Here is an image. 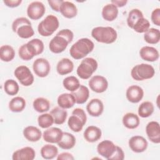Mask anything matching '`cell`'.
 Masks as SVG:
<instances>
[{"label": "cell", "instance_id": "7a4b0ae2", "mask_svg": "<svg viewBox=\"0 0 160 160\" xmlns=\"http://www.w3.org/2000/svg\"><path fill=\"white\" fill-rule=\"evenodd\" d=\"M94 48V44L91 39L87 38H81L71 46L69 54L74 59H81L91 52Z\"/></svg>", "mask_w": 160, "mask_h": 160}, {"label": "cell", "instance_id": "f1b7e54d", "mask_svg": "<svg viewBox=\"0 0 160 160\" xmlns=\"http://www.w3.org/2000/svg\"><path fill=\"white\" fill-rule=\"evenodd\" d=\"M71 94L75 98L76 103L81 104L85 103L88 99L89 96V90L86 86L80 85L79 88L76 91L72 92Z\"/></svg>", "mask_w": 160, "mask_h": 160}, {"label": "cell", "instance_id": "7dc6e473", "mask_svg": "<svg viewBox=\"0 0 160 160\" xmlns=\"http://www.w3.org/2000/svg\"><path fill=\"white\" fill-rule=\"evenodd\" d=\"M3 2L6 6L9 8H16L19 6L21 2V0H4Z\"/></svg>", "mask_w": 160, "mask_h": 160}, {"label": "cell", "instance_id": "f546056e", "mask_svg": "<svg viewBox=\"0 0 160 160\" xmlns=\"http://www.w3.org/2000/svg\"><path fill=\"white\" fill-rule=\"evenodd\" d=\"M76 144V138L72 134L67 132H63L62 137L58 145L59 148L63 149H72Z\"/></svg>", "mask_w": 160, "mask_h": 160}, {"label": "cell", "instance_id": "4316f807", "mask_svg": "<svg viewBox=\"0 0 160 160\" xmlns=\"http://www.w3.org/2000/svg\"><path fill=\"white\" fill-rule=\"evenodd\" d=\"M118 15V8L112 3L106 4L102 9V16L107 21H114Z\"/></svg>", "mask_w": 160, "mask_h": 160}, {"label": "cell", "instance_id": "6da1fadb", "mask_svg": "<svg viewBox=\"0 0 160 160\" xmlns=\"http://www.w3.org/2000/svg\"><path fill=\"white\" fill-rule=\"evenodd\" d=\"M74 34L69 29L59 31L56 35L50 41L49 48L50 51L55 54L63 52L73 39Z\"/></svg>", "mask_w": 160, "mask_h": 160}, {"label": "cell", "instance_id": "4dcf8cb0", "mask_svg": "<svg viewBox=\"0 0 160 160\" xmlns=\"http://www.w3.org/2000/svg\"><path fill=\"white\" fill-rule=\"evenodd\" d=\"M50 114L52 115L54 119V123L56 124H62L66 120L68 116V112L61 107H55L51 111Z\"/></svg>", "mask_w": 160, "mask_h": 160}, {"label": "cell", "instance_id": "83f0119b", "mask_svg": "<svg viewBox=\"0 0 160 160\" xmlns=\"http://www.w3.org/2000/svg\"><path fill=\"white\" fill-rule=\"evenodd\" d=\"M122 124L128 129H132L138 128L140 123L139 116L132 112H128L122 117Z\"/></svg>", "mask_w": 160, "mask_h": 160}, {"label": "cell", "instance_id": "3957f363", "mask_svg": "<svg viewBox=\"0 0 160 160\" xmlns=\"http://www.w3.org/2000/svg\"><path fill=\"white\" fill-rule=\"evenodd\" d=\"M91 36L99 42L111 44L116 41L118 34L116 31L112 27L98 26L92 29Z\"/></svg>", "mask_w": 160, "mask_h": 160}, {"label": "cell", "instance_id": "ffe728a7", "mask_svg": "<svg viewBox=\"0 0 160 160\" xmlns=\"http://www.w3.org/2000/svg\"><path fill=\"white\" fill-rule=\"evenodd\" d=\"M141 58L148 62H154L157 61L159 58L158 51L154 47L145 46L141 48L139 51Z\"/></svg>", "mask_w": 160, "mask_h": 160}, {"label": "cell", "instance_id": "8992f818", "mask_svg": "<svg viewBox=\"0 0 160 160\" xmlns=\"http://www.w3.org/2000/svg\"><path fill=\"white\" fill-rule=\"evenodd\" d=\"M87 121V116L84 111L81 108H76L72 112L68 121V127L75 132H78L82 129Z\"/></svg>", "mask_w": 160, "mask_h": 160}, {"label": "cell", "instance_id": "44dd1931", "mask_svg": "<svg viewBox=\"0 0 160 160\" xmlns=\"http://www.w3.org/2000/svg\"><path fill=\"white\" fill-rule=\"evenodd\" d=\"M26 46L28 52L33 58L35 56L41 54L44 48L43 42L38 38L30 40L26 44Z\"/></svg>", "mask_w": 160, "mask_h": 160}, {"label": "cell", "instance_id": "e575fe53", "mask_svg": "<svg viewBox=\"0 0 160 160\" xmlns=\"http://www.w3.org/2000/svg\"><path fill=\"white\" fill-rule=\"evenodd\" d=\"M15 56V51L10 45H3L0 48V59L4 62L11 61Z\"/></svg>", "mask_w": 160, "mask_h": 160}, {"label": "cell", "instance_id": "4fadbf2b", "mask_svg": "<svg viewBox=\"0 0 160 160\" xmlns=\"http://www.w3.org/2000/svg\"><path fill=\"white\" fill-rule=\"evenodd\" d=\"M116 149V145L109 140H104L100 142L97 146V151L103 158L109 159Z\"/></svg>", "mask_w": 160, "mask_h": 160}, {"label": "cell", "instance_id": "d6986e66", "mask_svg": "<svg viewBox=\"0 0 160 160\" xmlns=\"http://www.w3.org/2000/svg\"><path fill=\"white\" fill-rule=\"evenodd\" d=\"M88 114L92 117H98L104 111V104L99 99H92L86 106Z\"/></svg>", "mask_w": 160, "mask_h": 160}, {"label": "cell", "instance_id": "5bb4252c", "mask_svg": "<svg viewBox=\"0 0 160 160\" xmlns=\"http://www.w3.org/2000/svg\"><path fill=\"white\" fill-rule=\"evenodd\" d=\"M128 144L130 149L136 153L145 151L148 146L147 140L141 136H134L131 137L128 141Z\"/></svg>", "mask_w": 160, "mask_h": 160}, {"label": "cell", "instance_id": "277c9868", "mask_svg": "<svg viewBox=\"0 0 160 160\" xmlns=\"http://www.w3.org/2000/svg\"><path fill=\"white\" fill-rule=\"evenodd\" d=\"M12 30L22 39H28L34 34L31 21L25 17L16 18L12 23Z\"/></svg>", "mask_w": 160, "mask_h": 160}, {"label": "cell", "instance_id": "d4e9b609", "mask_svg": "<svg viewBox=\"0 0 160 160\" xmlns=\"http://www.w3.org/2000/svg\"><path fill=\"white\" fill-rule=\"evenodd\" d=\"M74 64L71 60L68 58H62L57 64L56 71L60 75H66L72 71Z\"/></svg>", "mask_w": 160, "mask_h": 160}, {"label": "cell", "instance_id": "bcb514c9", "mask_svg": "<svg viewBox=\"0 0 160 160\" xmlns=\"http://www.w3.org/2000/svg\"><path fill=\"white\" fill-rule=\"evenodd\" d=\"M63 2L62 0H48V2L51 8L55 11L59 12L60 6Z\"/></svg>", "mask_w": 160, "mask_h": 160}, {"label": "cell", "instance_id": "9a60e30c", "mask_svg": "<svg viewBox=\"0 0 160 160\" xmlns=\"http://www.w3.org/2000/svg\"><path fill=\"white\" fill-rule=\"evenodd\" d=\"M146 132L149 139L153 143H160V127L157 121H150L146 126Z\"/></svg>", "mask_w": 160, "mask_h": 160}, {"label": "cell", "instance_id": "7c38bea8", "mask_svg": "<svg viewBox=\"0 0 160 160\" xmlns=\"http://www.w3.org/2000/svg\"><path fill=\"white\" fill-rule=\"evenodd\" d=\"M90 89L97 93H102L106 91L108 87V82L106 78L102 76L96 75L89 81Z\"/></svg>", "mask_w": 160, "mask_h": 160}, {"label": "cell", "instance_id": "b9f144b4", "mask_svg": "<svg viewBox=\"0 0 160 160\" xmlns=\"http://www.w3.org/2000/svg\"><path fill=\"white\" fill-rule=\"evenodd\" d=\"M150 28L149 21L144 17L140 18L132 28L134 31L138 33H144Z\"/></svg>", "mask_w": 160, "mask_h": 160}, {"label": "cell", "instance_id": "f6af8a7d", "mask_svg": "<svg viewBox=\"0 0 160 160\" xmlns=\"http://www.w3.org/2000/svg\"><path fill=\"white\" fill-rule=\"evenodd\" d=\"M124 159V152L121 148L116 146V149L112 156L109 160H123Z\"/></svg>", "mask_w": 160, "mask_h": 160}, {"label": "cell", "instance_id": "5b68a950", "mask_svg": "<svg viewBox=\"0 0 160 160\" xmlns=\"http://www.w3.org/2000/svg\"><path fill=\"white\" fill-rule=\"evenodd\" d=\"M59 26V22L58 18L54 15L49 14L39 22L38 31L41 36L48 37L58 29Z\"/></svg>", "mask_w": 160, "mask_h": 160}, {"label": "cell", "instance_id": "30bf717a", "mask_svg": "<svg viewBox=\"0 0 160 160\" xmlns=\"http://www.w3.org/2000/svg\"><path fill=\"white\" fill-rule=\"evenodd\" d=\"M46 11L44 4L40 1H33L27 8V14L32 20H38L42 17Z\"/></svg>", "mask_w": 160, "mask_h": 160}, {"label": "cell", "instance_id": "52a82bcc", "mask_svg": "<svg viewBox=\"0 0 160 160\" xmlns=\"http://www.w3.org/2000/svg\"><path fill=\"white\" fill-rule=\"evenodd\" d=\"M98 66V64L95 59L86 58L78 66L76 70L77 74L82 79H88L96 71Z\"/></svg>", "mask_w": 160, "mask_h": 160}, {"label": "cell", "instance_id": "681fc988", "mask_svg": "<svg viewBox=\"0 0 160 160\" xmlns=\"http://www.w3.org/2000/svg\"><path fill=\"white\" fill-rule=\"evenodd\" d=\"M111 2L114 5H115L117 8L118 7L121 8L124 6L126 4V3L128 2V1L127 0H112Z\"/></svg>", "mask_w": 160, "mask_h": 160}, {"label": "cell", "instance_id": "8d00e7d4", "mask_svg": "<svg viewBox=\"0 0 160 160\" xmlns=\"http://www.w3.org/2000/svg\"><path fill=\"white\" fill-rule=\"evenodd\" d=\"M154 107L150 101H144L142 102L138 108V115L143 118H148L153 113Z\"/></svg>", "mask_w": 160, "mask_h": 160}, {"label": "cell", "instance_id": "ba28073f", "mask_svg": "<svg viewBox=\"0 0 160 160\" xmlns=\"http://www.w3.org/2000/svg\"><path fill=\"white\" fill-rule=\"evenodd\" d=\"M155 74L154 68L149 64L142 63L134 66L131 76L136 81H144L152 78Z\"/></svg>", "mask_w": 160, "mask_h": 160}, {"label": "cell", "instance_id": "60d3db41", "mask_svg": "<svg viewBox=\"0 0 160 160\" xmlns=\"http://www.w3.org/2000/svg\"><path fill=\"white\" fill-rule=\"evenodd\" d=\"M38 122L41 128H48L53 124L54 119L50 113H44L38 116Z\"/></svg>", "mask_w": 160, "mask_h": 160}, {"label": "cell", "instance_id": "8fae6325", "mask_svg": "<svg viewBox=\"0 0 160 160\" xmlns=\"http://www.w3.org/2000/svg\"><path fill=\"white\" fill-rule=\"evenodd\" d=\"M32 69L36 75L40 78L46 77L51 70L49 61L44 58L36 59L32 64Z\"/></svg>", "mask_w": 160, "mask_h": 160}, {"label": "cell", "instance_id": "e0dca14e", "mask_svg": "<svg viewBox=\"0 0 160 160\" xmlns=\"http://www.w3.org/2000/svg\"><path fill=\"white\" fill-rule=\"evenodd\" d=\"M127 99L132 103L139 102L144 96V91L142 88L137 85L130 86L126 90Z\"/></svg>", "mask_w": 160, "mask_h": 160}, {"label": "cell", "instance_id": "ab89813d", "mask_svg": "<svg viewBox=\"0 0 160 160\" xmlns=\"http://www.w3.org/2000/svg\"><path fill=\"white\" fill-rule=\"evenodd\" d=\"M4 89L6 94L10 96H14L19 92V87L18 82L14 79H8L4 84Z\"/></svg>", "mask_w": 160, "mask_h": 160}, {"label": "cell", "instance_id": "74e56055", "mask_svg": "<svg viewBox=\"0 0 160 160\" xmlns=\"http://www.w3.org/2000/svg\"><path fill=\"white\" fill-rule=\"evenodd\" d=\"M62 84L66 90L69 91L71 92L76 91L81 85L79 79L73 76L65 78L62 81Z\"/></svg>", "mask_w": 160, "mask_h": 160}, {"label": "cell", "instance_id": "ac0fdd59", "mask_svg": "<svg viewBox=\"0 0 160 160\" xmlns=\"http://www.w3.org/2000/svg\"><path fill=\"white\" fill-rule=\"evenodd\" d=\"M36 156L34 149L29 146L22 148L14 151L12 155L13 160H33Z\"/></svg>", "mask_w": 160, "mask_h": 160}, {"label": "cell", "instance_id": "7bdbcfd3", "mask_svg": "<svg viewBox=\"0 0 160 160\" xmlns=\"http://www.w3.org/2000/svg\"><path fill=\"white\" fill-rule=\"evenodd\" d=\"M18 54H19L20 58L24 61H29L33 58V57L28 52V51L26 48V44H22L19 48V51H18Z\"/></svg>", "mask_w": 160, "mask_h": 160}, {"label": "cell", "instance_id": "c3c4849f", "mask_svg": "<svg viewBox=\"0 0 160 160\" xmlns=\"http://www.w3.org/2000/svg\"><path fill=\"white\" fill-rule=\"evenodd\" d=\"M74 159V156L69 152H62L58 155V160H73Z\"/></svg>", "mask_w": 160, "mask_h": 160}, {"label": "cell", "instance_id": "d590c367", "mask_svg": "<svg viewBox=\"0 0 160 160\" xmlns=\"http://www.w3.org/2000/svg\"><path fill=\"white\" fill-rule=\"evenodd\" d=\"M32 106L36 111L42 113L49 110L50 102L47 99L41 97L36 98L33 101Z\"/></svg>", "mask_w": 160, "mask_h": 160}, {"label": "cell", "instance_id": "9c48e42d", "mask_svg": "<svg viewBox=\"0 0 160 160\" xmlns=\"http://www.w3.org/2000/svg\"><path fill=\"white\" fill-rule=\"evenodd\" d=\"M14 74L20 83L24 86H29L34 82V76L29 68L26 66L21 65L17 67Z\"/></svg>", "mask_w": 160, "mask_h": 160}, {"label": "cell", "instance_id": "f35d334b", "mask_svg": "<svg viewBox=\"0 0 160 160\" xmlns=\"http://www.w3.org/2000/svg\"><path fill=\"white\" fill-rule=\"evenodd\" d=\"M144 17L143 14L138 9H132L129 12L128 16L127 18V24L128 26L132 29L135 23L141 18Z\"/></svg>", "mask_w": 160, "mask_h": 160}, {"label": "cell", "instance_id": "cb8c5ba5", "mask_svg": "<svg viewBox=\"0 0 160 160\" xmlns=\"http://www.w3.org/2000/svg\"><path fill=\"white\" fill-rule=\"evenodd\" d=\"M23 135L28 141L31 142H37L41 138L42 134L41 130L37 127L29 126L24 129Z\"/></svg>", "mask_w": 160, "mask_h": 160}, {"label": "cell", "instance_id": "603a6c76", "mask_svg": "<svg viewBox=\"0 0 160 160\" xmlns=\"http://www.w3.org/2000/svg\"><path fill=\"white\" fill-rule=\"evenodd\" d=\"M102 135L100 128L95 126H89L84 131L83 136L85 140L89 142H94L98 141Z\"/></svg>", "mask_w": 160, "mask_h": 160}, {"label": "cell", "instance_id": "836d02e7", "mask_svg": "<svg viewBox=\"0 0 160 160\" xmlns=\"http://www.w3.org/2000/svg\"><path fill=\"white\" fill-rule=\"evenodd\" d=\"M144 41L151 44H155L159 42L160 40V31L158 29L149 28L144 34Z\"/></svg>", "mask_w": 160, "mask_h": 160}, {"label": "cell", "instance_id": "d6a6232c", "mask_svg": "<svg viewBox=\"0 0 160 160\" xmlns=\"http://www.w3.org/2000/svg\"><path fill=\"white\" fill-rule=\"evenodd\" d=\"M41 156L45 159H52L58 156V149L56 146L48 144L43 146L40 151Z\"/></svg>", "mask_w": 160, "mask_h": 160}, {"label": "cell", "instance_id": "2e32d148", "mask_svg": "<svg viewBox=\"0 0 160 160\" xmlns=\"http://www.w3.org/2000/svg\"><path fill=\"white\" fill-rule=\"evenodd\" d=\"M63 132L58 128H50L45 130L43 132V139L49 143H57L60 141L62 137Z\"/></svg>", "mask_w": 160, "mask_h": 160}, {"label": "cell", "instance_id": "ee69618b", "mask_svg": "<svg viewBox=\"0 0 160 160\" xmlns=\"http://www.w3.org/2000/svg\"><path fill=\"white\" fill-rule=\"evenodd\" d=\"M151 19L153 24L158 26H160V8H156L152 11Z\"/></svg>", "mask_w": 160, "mask_h": 160}, {"label": "cell", "instance_id": "1f68e13d", "mask_svg": "<svg viewBox=\"0 0 160 160\" xmlns=\"http://www.w3.org/2000/svg\"><path fill=\"white\" fill-rule=\"evenodd\" d=\"M26 107L25 99L20 96L13 98L9 102V108L11 111L19 112L24 110Z\"/></svg>", "mask_w": 160, "mask_h": 160}, {"label": "cell", "instance_id": "484cf974", "mask_svg": "<svg viewBox=\"0 0 160 160\" xmlns=\"http://www.w3.org/2000/svg\"><path fill=\"white\" fill-rule=\"evenodd\" d=\"M57 102L59 107L66 109L73 107L76 99L71 93H62L58 96Z\"/></svg>", "mask_w": 160, "mask_h": 160}, {"label": "cell", "instance_id": "7402d4cb", "mask_svg": "<svg viewBox=\"0 0 160 160\" xmlns=\"http://www.w3.org/2000/svg\"><path fill=\"white\" fill-rule=\"evenodd\" d=\"M59 11L64 18L68 19L74 18L78 13V9L76 5L72 2L67 1H63L60 6Z\"/></svg>", "mask_w": 160, "mask_h": 160}]
</instances>
